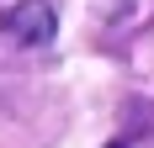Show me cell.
<instances>
[{"instance_id":"6da1fadb","label":"cell","mask_w":154,"mask_h":148,"mask_svg":"<svg viewBox=\"0 0 154 148\" xmlns=\"http://www.w3.org/2000/svg\"><path fill=\"white\" fill-rule=\"evenodd\" d=\"M53 27H59V16H53L48 0H16V5L0 11V32H5L11 43H21V48L53 43Z\"/></svg>"},{"instance_id":"7a4b0ae2","label":"cell","mask_w":154,"mask_h":148,"mask_svg":"<svg viewBox=\"0 0 154 148\" xmlns=\"http://www.w3.org/2000/svg\"><path fill=\"white\" fill-rule=\"evenodd\" d=\"M112 148H117V143H112Z\"/></svg>"}]
</instances>
